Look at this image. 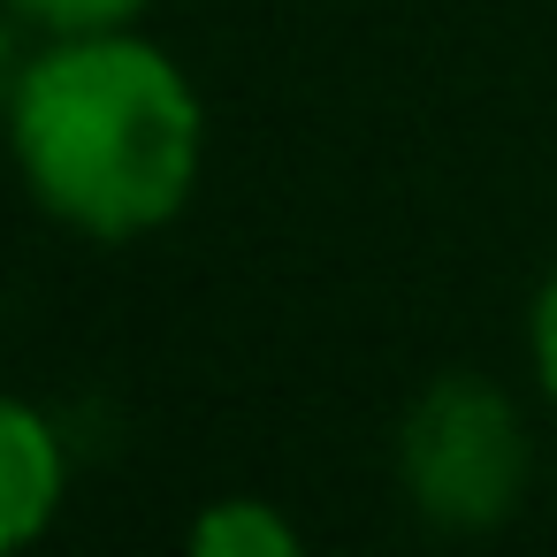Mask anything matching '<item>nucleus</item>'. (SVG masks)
I'll return each mask as SVG.
<instances>
[{"label": "nucleus", "instance_id": "20e7f679", "mask_svg": "<svg viewBox=\"0 0 557 557\" xmlns=\"http://www.w3.org/2000/svg\"><path fill=\"white\" fill-rule=\"evenodd\" d=\"M184 557H306V542L268 496H214L191 519Z\"/></svg>", "mask_w": 557, "mask_h": 557}, {"label": "nucleus", "instance_id": "7ed1b4c3", "mask_svg": "<svg viewBox=\"0 0 557 557\" xmlns=\"http://www.w3.org/2000/svg\"><path fill=\"white\" fill-rule=\"evenodd\" d=\"M62 496H70L62 428L32 397L0 389V557H24L32 542H47V527L62 519Z\"/></svg>", "mask_w": 557, "mask_h": 557}, {"label": "nucleus", "instance_id": "f257e3e1", "mask_svg": "<svg viewBox=\"0 0 557 557\" xmlns=\"http://www.w3.org/2000/svg\"><path fill=\"white\" fill-rule=\"evenodd\" d=\"M0 131L39 214L100 245L169 230L207 169V108L184 62L138 24L24 54Z\"/></svg>", "mask_w": 557, "mask_h": 557}, {"label": "nucleus", "instance_id": "f03ea898", "mask_svg": "<svg viewBox=\"0 0 557 557\" xmlns=\"http://www.w3.org/2000/svg\"><path fill=\"white\" fill-rule=\"evenodd\" d=\"M397 481L443 534H488L527 504L534 435L488 374H435L397 420Z\"/></svg>", "mask_w": 557, "mask_h": 557}, {"label": "nucleus", "instance_id": "0eeeda50", "mask_svg": "<svg viewBox=\"0 0 557 557\" xmlns=\"http://www.w3.org/2000/svg\"><path fill=\"white\" fill-rule=\"evenodd\" d=\"M16 77H24V47H16V16L0 9V115L16 100Z\"/></svg>", "mask_w": 557, "mask_h": 557}, {"label": "nucleus", "instance_id": "39448f33", "mask_svg": "<svg viewBox=\"0 0 557 557\" xmlns=\"http://www.w3.org/2000/svg\"><path fill=\"white\" fill-rule=\"evenodd\" d=\"M0 9L39 39H85V32H131L153 0H0Z\"/></svg>", "mask_w": 557, "mask_h": 557}, {"label": "nucleus", "instance_id": "423d86ee", "mask_svg": "<svg viewBox=\"0 0 557 557\" xmlns=\"http://www.w3.org/2000/svg\"><path fill=\"white\" fill-rule=\"evenodd\" d=\"M527 367H534L542 405L557 412V260H549V275L534 283V298H527Z\"/></svg>", "mask_w": 557, "mask_h": 557}]
</instances>
